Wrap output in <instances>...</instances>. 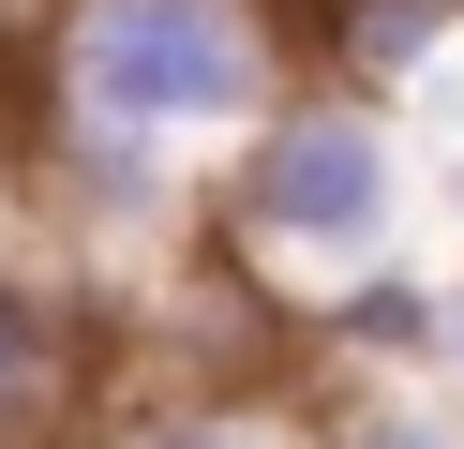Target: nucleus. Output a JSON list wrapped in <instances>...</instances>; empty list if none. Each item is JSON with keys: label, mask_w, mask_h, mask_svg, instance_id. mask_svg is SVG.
<instances>
[{"label": "nucleus", "mask_w": 464, "mask_h": 449, "mask_svg": "<svg viewBox=\"0 0 464 449\" xmlns=\"http://www.w3.org/2000/svg\"><path fill=\"white\" fill-rule=\"evenodd\" d=\"M450 375H464V285H450Z\"/></svg>", "instance_id": "8"}, {"label": "nucleus", "mask_w": 464, "mask_h": 449, "mask_svg": "<svg viewBox=\"0 0 464 449\" xmlns=\"http://www.w3.org/2000/svg\"><path fill=\"white\" fill-rule=\"evenodd\" d=\"M330 449H464V419L450 405H360V419H330Z\"/></svg>", "instance_id": "7"}, {"label": "nucleus", "mask_w": 464, "mask_h": 449, "mask_svg": "<svg viewBox=\"0 0 464 449\" xmlns=\"http://www.w3.org/2000/svg\"><path fill=\"white\" fill-rule=\"evenodd\" d=\"M225 239L240 269H344L360 285L390 255V120L374 90H300L255 120L240 180H225Z\"/></svg>", "instance_id": "2"}, {"label": "nucleus", "mask_w": 464, "mask_h": 449, "mask_svg": "<svg viewBox=\"0 0 464 449\" xmlns=\"http://www.w3.org/2000/svg\"><path fill=\"white\" fill-rule=\"evenodd\" d=\"M450 30H464V0H344L330 45H344V75H360V90H404Z\"/></svg>", "instance_id": "5"}, {"label": "nucleus", "mask_w": 464, "mask_h": 449, "mask_svg": "<svg viewBox=\"0 0 464 449\" xmlns=\"http://www.w3.org/2000/svg\"><path fill=\"white\" fill-rule=\"evenodd\" d=\"M0 15H31V0H0Z\"/></svg>", "instance_id": "9"}, {"label": "nucleus", "mask_w": 464, "mask_h": 449, "mask_svg": "<svg viewBox=\"0 0 464 449\" xmlns=\"http://www.w3.org/2000/svg\"><path fill=\"white\" fill-rule=\"evenodd\" d=\"M450 195H464V165H450Z\"/></svg>", "instance_id": "10"}, {"label": "nucleus", "mask_w": 464, "mask_h": 449, "mask_svg": "<svg viewBox=\"0 0 464 449\" xmlns=\"http://www.w3.org/2000/svg\"><path fill=\"white\" fill-rule=\"evenodd\" d=\"M75 419V329L31 285H0V449H45Z\"/></svg>", "instance_id": "3"}, {"label": "nucleus", "mask_w": 464, "mask_h": 449, "mask_svg": "<svg viewBox=\"0 0 464 449\" xmlns=\"http://www.w3.org/2000/svg\"><path fill=\"white\" fill-rule=\"evenodd\" d=\"M285 15L270 0H45V120H105V135H225L270 120Z\"/></svg>", "instance_id": "1"}, {"label": "nucleus", "mask_w": 464, "mask_h": 449, "mask_svg": "<svg viewBox=\"0 0 464 449\" xmlns=\"http://www.w3.org/2000/svg\"><path fill=\"white\" fill-rule=\"evenodd\" d=\"M105 449H285L255 405H150V419H121Z\"/></svg>", "instance_id": "6"}, {"label": "nucleus", "mask_w": 464, "mask_h": 449, "mask_svg": "<svg viewBox=\"0 0 464 449\" xmlns=\"http://www.w3.org/2000/svg\"><path fill=\"white\" fill-rule=\"evenodd\" d=\"M330 345H344V359H390V375H404V359H450V285H420V269L374 255L360 285L330 299Z\"/></svg>", "instance_id": "4"}]
</instances>
